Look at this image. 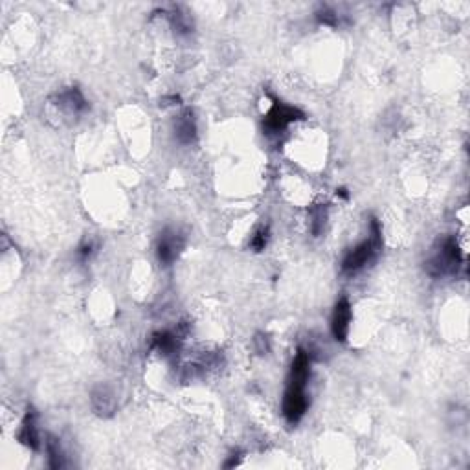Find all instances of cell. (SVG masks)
I'll use <instances>...</instances> for the list:
<instances>
[{
	"instance_id": "obj_1",
	"label": "cell",
	"mask_w": 470,
	"mask_h": 470,
	"mask_svg": "<svg viewBox=\"0 0 470 470\" xmlns=\"http://www.w3.org/2000/svg\"><path fill=\"white\" fill-rule=\"evenodd\" d=\"M311 377V355L305 349H298L290 368L289 384L283 399V415L289 425L300 423L309 408L307 399V382Z\"/></svg>"
},
{
	"instance_id": "obj_2",
	"label": "cell",
	"mask_w": 470,
	"mask_h": 470,
	"mask_svg": "<svg viewBox=\"0 0 470 470\" xmlns=\"http://www.w3.org/2000/svg\"><path fill=\"white\" fill-rule=\"evenodd\" d=\"M380 250H382V230H380L379 221L371 219V235L368 241H364L347 252L342 261V270L346 274H357L364 266H368L371 261H375Z\"/></svg>"
},
{
	"instance_id": "obj_3",
	"label": "cell",
	"mask_w": 470,
	"mask_h": 470,
	"mask_svg": "<svg viewBox=\"0 0 470 470\" xmlns=\"http://www.w3.org/2000/svg\"><path fill=\"white\" fill-rule=\"evenodd\" d=\"M463 265V255L459 252L458 241L454 237H447L441 243V248L432 255V259L426 261V272L434 278L458 274L459 266Z\"/></svg>"
},
{
	"instance_id": "obj_4",
	"label": "cell",
	"mask_w": 470,
	"mask_h": 470,
	"mask_svg": "<svg viewBox=\"0 0 470 470\" xmlns=\"http://www.w3.org/2000/svg\"><path fill=\"white\" fill-rule=\"evenodd\" d=\"M305 118V114L301 113L300 108L289 107L283 103L274 102L272 108L268 110V114L263 119V129L266 130V134H279L281 130H285L292 121Z\"/></svg>"
},
{
	"instance_id": "obj_5",
	"label": "cell",
	"mask_w": 470,
	"mask_h": 470,
	"mask_svg": "<svg viewBox=\"0 0 470 470\" xmlns=\"http://www.w3.org/2000/svg\"><path fill=\"white\" fill-rule=\"evenodd\" d=\"M351 303L347 298H340L336 301L333 311V320H331V331L333 336L338 342H346L347 334H349V327H351Z\"/></svg>"
},
{
	"instance_id": "obj_6",
	"label": "cell",
	"mask_w": 470,
	"mask_h": 470,
	"mask_svg": "<svg viewBox=\"0 0 470 470\" xmlns=\"http://www.w3.org/2000/svg\"><path fill=\"white\" fill-rule=\"evenodd\" d=\"M182 246H184V239L180 233L173 232V230H164L160 233L158 243H156V255L162 265H171L173 261L178 257Z\"/></svg>"
},
{
	"instance_id": "obj_7",
	"label": "cell",
	"mask_w": 470,
	"mask_h": 470,
	"mask_svg": "<svg viewBox=\"0 0 470 470\" xmlns=\"http://www.w3.org/2000/svg\"><path fill=\"white\" fill-rule=\"evenodd\" d=\"M19 441L23 443L24 447H28L30 450H39L40 448V434L39 426H37V412L34 408H28L26 415H24L23 425L19 430Z\"/></svg>"
},
{
	"instance_id": "obj_8",
	"label": "cell",
	"mask_w": 470,
	"mask_h": 470,
	"mask_svg": "<svg viewBox=\"0 0 470 470\" xmlns=\"http://www.w3.org/2000/svg\"><path fill=\"white\" fill-rule=\"evenodd\" d=\"M91 404L92 410L96 412L99 417H113L114 412H116V397L107 386H99L96 390L92 391L91 395Z\"/></svg>"
},
{
	"instance_id": "obj_9",
	"label": "cell",
	"mask_w": 470,
	"mask_h": 470,
	"mask_svg": "<svg viewBox=\"0 0 470 470\" xmlns=\"http://www.w3.org/2000/svg\"><path fill=\"white\" fill-rule=\"evenodd\" d=\"M57 105L62 108V110H67L69 114H81L83 110H86V107H89V103H86L85 96L81 94L80 89H69V91L61 92L59 96H57Z\"/></svg>"
},
{
	"instance_id": "obj_10",
	"label": "cell",
	"mask_w": 470,
	"mask_h": 470,
	"mask_svg": "<svg viewBox=\"0 0 470 470\" xmlns=\"http://www.w3.org/2000/svg\"><path fill=\"white\" fill-rule=\"evenodd\" d=\"M175 134L176 140L180 143H191L197 137V125H195V119H193V113L187 108L184 113L176 118L175 121Z\"/></svg>"
},
{
	"instance_id": "obj_11",
	"label": "cell",
	"mask_w": 470,
	"mask_h": 470,
	"mask_svg": "<svg viewBox=\"0 0 470 470\" xmlns=\"http://www.w3.org/2000/svg\"><path fill=\"white\" fill-rule=\"evenodd\" d=\"M153 349L162 353L164 357H171L178 351V338L173 333L167 331H160L153 334Z\"/></svg>"
},
{
	"instance_id": "obj_12",
	"label": "cell",
	"mask_w": 470,
	"mask_h": 470,
	"mask_svg": "<svg viewBox=\"0 0 470 470\" xmlns=\"http://www.w3.org/2000/svg\"><path fill=\"white\" fill-rule=\"evenodd\" d=\"M46 452H48V463H50L51 469H62V452L61 447H59V441L50 437L46 441Z\"/></svg>"
},
{
	"instance_id": "obj_13",
	"label": "cell",
	"mask_w": 470,
	"mask_h": 470,
	"mask_svg": "<svg viewBox=\"0 0 470 470\" xmlns=\"http://www.w3.org/2000/svg\"><path fill=\"white\" fill-rule=\"evenodd\" d=\"M325 219H327V211L323 206H318L314 210H311V232L314 235H320L325 226Z\"/></svg>"
},
{
	"instance_id": "obj_14",
	"label": "cell",
	"mask_w": 470,
	"mask_h": 470,
	"mask_svg": "<svg viewBox=\"0 0 470 470\" xmlns=\"http://www.w3.org/2000/svg\"><path fill=\"white\" fill-rule=\"evenodd\" d=\"M318 21H320V24H325V26H338V15L333 10H327V8H323L322 12H318Z\"/></svg>"
},
{
	"instance_id": "obj_15",
	"label": "cell",
	"mask_w": 470,
	"mask_h": 470,
	"mask_svg": "<svg viewBox=\"0 0 470 470\" xmlns=\"http://www.w3.org/2000/svg\"><path fill=\"white\" fill-rule=\"evenodd\" d=\"M266 239H268V230H266V228H261L259 232L255 233L254 237H252V243H250V246H252L255 252H261V250H265Z\"/></svg>"
},
{
	"instance_id": "obj_16",
	"label": "cell",
	"mask_w": 470,
	"mask_h": 470,
	"mask_svg": "<svg viewBox=\"0 0 470 470\" xmlns=\"http://www.w3.org/2000/svg\"><path fill=\"white\" fill-rule=\"evenodd\" d=\"M254 342H255V347H257V353H266L268 351V338H266L265 334H257L254 338Z\"/></svg>"
},
{
	"instance_id": "obj_17",
	"label": "cell",
	"mask_w": 470,
	"mask_h": 470,
	"mask_svg": "<svg viewBox=\"0 0 470 470\" xmlns=\"http://www.w3.org/2000/svg\"><path fill=\"white\" fill-rule=\"evenodd\" d=\"M92 252H94V244H92L91 241H86V243L81 244V246H80V252H78V254H80L81 259L86 261V259H89V257H91V255H92Z\"/></svg>"
},
{
	"instance_id": "obj_18",
	"label": "cell",
	"mask_w": 470,
	"mask_h": 470,
	"mask_svg": "<svg viewBox=\"0 0 470 470\" xmlns=\"http://www.w3.org/2000/svg\"><path fill=\"white\" fill-rule=\"evenodd\" d=\"M336 195H340V197H344V198H349V195H347L346 189H338V191H336Z\"/></svg>"
}]
</instances>
